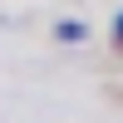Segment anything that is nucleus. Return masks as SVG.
Here are the masks:
<instances>
[{
  "instance_id": "1",
  "label": "nucleus",
  "mask_w": 123,
  "mask_h": 123,
  "mask_svg": "<svg viewBox=\"0 0 123 123\" xmlns=\"http://www.w3.org/2000/svg\"><path fill=\"white\" fill-rule=\"evenodd\" d=\"M54 35L64 39V44H79V39H89V25H79V20H64V25H59Z\"/></svg>"
},
{
  "instance_id": "2",
  "label": "nucleus",
  "mask_w": 123,
  "mask_h": 123,
  "mask_svg": "<svg viewBox=\"0 0 123 123\" xmlns=\"http://www.w3.org/2000/svg\"><path fill=\"white\" fill-rule=\"evenodd\" d=\"M113 44L123 49V10H118V20H113Z\"/></svg>"
}]
</instances>
